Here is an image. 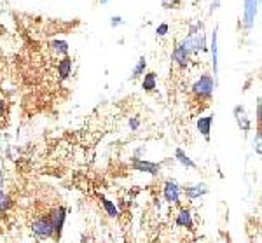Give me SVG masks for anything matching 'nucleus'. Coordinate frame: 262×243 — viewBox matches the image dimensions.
<instances>
[{"label": "nucleus", "instance_id": "nucleus-1", "mask_svg": "<svg viewBox=\"0 0 262 243\" xmlns=\"http://www.w3.org/2000/svg\"><path fill=\"white\" fill-rule=\"evenodd\" d=\"M215 84H217V81L213 79V76L203 74L200 79L192 84L191 91H192V95H194L196 98H200V100H210L213 91H215Z\"/></svg>", "mask_w": 262, "mask_h": 243}, {"label": "nucleus", "instance_id": "nucleus-2", "mask_svg": "<svg viewBox=\"0 0 262 243\" xmlns=\"http://www.w3.org/2000/svg\"><path fill=\"white\" fill-rule=\"evenodd\" d=\"M67 214L68 212L65 206H54V208H51L49 214H47V221H49L54 229V240L61 238V231L63 226H65V221H67Z\"/></svg>", "mask_w": 262, "mask_h": 243}, {"label": "nucleus", "instance_id": "nucleus-3", "mask_svg": "<svg viewBox=\"0 0 262 243\" xmlns=\"http://www.w3.org/2000/svg\"><path fill=\"white\" fill-rule=\"evenodd\" d=\"M257 13H259V0H245L243 2V18H242L243 30L254 28Z\"/></svg>", "mask_w": 262, "mask_h": 243}, {"label": "nucleus", "instance_id": "nucleus-4", "mask_svg": "<svg viewBox=\"0 0 262 243\" xmlns=\"http://www.w3.org/2000/svg\"><path fill=\"white\" fill-rule=\"evenodd\" d=\"M30 229H32V233L35 235V238H39V240L54 238V229H53V226H51L49 221H47V217L35 219L34 223H32V226H30Z\"/></svg>", "mask_w": 262, "mask_h": 243}, {"label": "nucleus", "instance_id": "nucleus-5", "mask_svg": "<svg viewBox=\"0 0 262 243\" xmlns=\"http://www.w3.org/2000/svg\"><path fill=\"white\" fill-rule=\"evenodd\" d=\"M180 194H182V189L175 181H164L162 184V196H164V202L170 203V205H179L180 203Z\"/></svg>", "mask_w": 262, "mask_h": 243}, {"label": "nucleus", "instance_id": "nucleus-6", "mask_svg": "<svg viewBox=\"0 0 262 243\" xmlns=\"http://www.w3.org/2000/svg\"><path fill=\"white\" fill-rule=\"evenodd\" d=\"M131 168L137 170V172L149 173V175H159V172H161V163H152V161L133 158V160H131Z\"/></svg>", "mask_w": 262, "mask_h": 243}, {"label": "nucleus", "instance_id": "nucleus-7", "mask_svg": "<svg viewBox=\"0 0 262 243\" xmlns=\"http://www.w3.org/2000/svg\"><path fill=\"white\" fill-rule=\"evenodd\" d=\"M210 53H212L213 79L217 81V74H219V26H215V28H213L212 44H210Z\"/></svg>", "mask_w": 262, "mask_h": 243}, {"label": "nucleus", "instance_id": "nucleus-8", "mask_svg": "<svg viewBox=\"0 0 262 243\" xmlns=\"http://www.w3.org/2000/svg\"><path fill=\"white\" fill-rule=\"evenodd\" d=\"M233 114H234V119H236L238 128H240L242 131H245V133H248V131L252 130V121H250V118L246 116L245 107L238 105V107H234Z\"/></svg>", "mask_w": 262, "mask_h": 243}, {"label": "nucleus", "instance_id": "nucleus-9", "mask_svg": "<svg viewBox=\"0 0 262 243\" xmlns=\"http://www.w3.org/2000/svg\"><path fill=\"white\" fill-rule=\"evenodd\" d=\"M175 224L179 227H185V229H192L194 227V221H192L191 210L185 206H180L177 215H175Z\"/></svg>", "mask_w": 262, "mask_h": 243}, {"label": "nucleus", "instance_id": "nucleus-10", "mask_svg": "<svg viewBox=\"0 0 262 243\" xmlns=\"http://www.w3.org/2000/svg\"><path fill=\"white\" fill-rule=\"evenodd\" d=\"M171 60H173L180 68H187L189 63H191V55H189L185 49H182V47L179 46V42H177L173 51H171Z\"/></svg>", "mask_w": 262, "mask_h": 243}, {"label": "nucleus", "instance_id": "nucleus-11", "mask_svg": "<svg viewBox=\"0 0 262 243\" xmlns=\"http://www.w3.org/2000/svg\"><path fill=\"white\" fill-rule=\"evenodd\" d=\"M56 70H58V79H60V82L67 81L68 77L72 76V58H70V56H63V58H60Z\"/></svg>", "mask_w": 262, "mask_h": 243}, {"label": "nucleus", "instance_id": "nucleus-12", "mask_svg": "<svg viewBox=\"0 0 262 243\" xmlns=\"http://www.w3.org/2000/svg\"><path fill=\"white\" fill-rule=\"evenodd\" d=\"M212 122H213V116H204V118H200L196 121V128L203 135V139L206 142H210V133H212Z\"/></svg>", "mask_w": 262, "mask_h": 243}, {"label": "nucleus", "instance_id": "nucleus-13", "mask_svg": "<svg viewBox=\"0 0 262 243\" xmlns=\"http://www.w3.org/2000/svg\"><path fill=\"white\" fill-rule=\"evenodd\" d=\"M183 193H185V196L189 198V200H198V198L204 196V194L208 193V187H206V184H194V185H187V187L182 189Z\"/></svg>", "mask_w": 262, "mask_h": 243}, {"label": "nucleus", "instance_id": "nucleus-14", "mask_svg": "<svg viewBox=\"0 0 262 243\" xmlns=\"http://www.w3.org/2000/svg\"><path fill=\"white\" fill-rule=\"evenodd\" d=\"M141 89L147 93H154L156 89H158V76H156L154 72H147V74H143Z\"/></svg>", "mask_w": 262, "mask_h": 243}, {"label": "nucleus", "instance_id": "nucleus-15", "mask_svg": "<svg viewBox=\"0 0 262 243\" xmlns=\"http://www.w3.org/2000/svg\"><path fill=\"white\" fill-rule=\"evenodd\" d=\"M49 47H51V51H53L54 55L60 56V58H63V56H68V42L56 39V40L49 42Z\"/></svg>", "mask_w": 262, "mask_h": 243}, {"label": "nucleus", "instance_id": "nucleus-16", "mask_svg": "<svg viewBox=\"0 0 262 243\" xmlns=\"http://www.w3.org/2000/svg\"><path fill=\"white\" fill-rule=\"evenodd\" d=\"M98 200H100V203H101V206L105 208V212H107V215L110 219H117L119 217V210H117V206H116V203H112L110 200H107L105 196H98Z\"/></svg>", "mask_w": 262, "mask_h": 243}, {"label": "nucleus", "instance_id": "nucleus-17", "mask_svg": "<svg viewBox=\"0 0 262 243\" xmlns=\"http://www.w3.org/2000/svg\"><path fill=\"white\" fill-rule=\"evenodd\" d=\"M175 158H177V161H179L182 166H185V168H198V164H196L194 161H192L191 158H189V156L182 151V149H177V151H175Z\"/></svg>", "mask_w": 262, "mask_h": 243}, {"label": "nucleus", "instance_id": "nucleus-18", "mask_svg": "<svg viewBox=\"0 0 262 243\" xmlns=\"http://www.w3.org/2000/svg\"><path fill=\"white\" fill-rule=\"evenodd\" d=\"M13 205H14L13 198L0 189V215L5 214V212H9V210L13 208Z\"/></svg>", "mask_w": 262, "mask_h": 243}, {"label": "nucleus", "instance_id": "nucleus-19", "mask_svg": "<svg viewBox=\"0 0 262 243\" xmlns=\"http://www.w3.org/2000/svg\"><path fill=\"white\" fill-rule=\"evenodd\" d=\"M145 68H147L145 56H140V58H138V63L135 65V68H133V76H131V79H138V77L143 76V74H145Z\"/></svg>", "mask_w": 262, "mask_h": 243}, {"label": "nucleus", "instance_id": "nucleus-20", "mask_svg": "<svg viewBox=\"0 0 262 243\" xmlns=\"http://www.w3.org/2000/svg\"><path fill=\"white\" fill-rule=\"evenodd\" d=\"M254 151H255V154H257V156L262 154V133H261V128H257V131H255Z\"/></svg>", "mask_w": 262, "mask_h": 243}, {"label": "nucleus", "instance_id": "nucleus-21", "mask_svg": "<svg viewBox=\"0 0 262 243\" xmlns=\"http://www.w3.org/2000/svg\"><path fill=\"white\" fill-rule=\"evenodd\" d=\"M168 32H170V26H168V23H161V25L156 28V35H158V37H164Z\"/></svg>", "mask_w": 262, "mask_h": 243}, {"label": "nucleus", "instance_id": "nucleus-22", "mask_svg": "<svg viewBox=\"0 0 262 243\" xmlns=\"http://www.w3.org/2000/svg\"><path fill=\"white\" fill-rule=\"evenodd\" d=\"M161 5L164 9H171V7H179L180 0H161Z\"/></svg>", "mask_w": 262, "mask_h": 243}, {"label": "nucleus", "instance_id": "nucleus-23", "mask_svg": "<svg viewBox=\"0 0 262 243\" xmlns=\"http://www.w3.org/2000/svg\"><path fill=\"white\" fill-rule=\"evenodd\" d=\"M128 124H129V130L131 131H137L138 128H140V121H138V118H129Z\"/></svg>", "mask_w": 262, "mask_h": 243}, {"label": "nucleus", "instance_id": "nucleus-24", "mask_svg": "<svg viewBox=\"0 0 262 243\" xmlns=\"http://www.w3.org/2000/svg\"><path fill=\"white\" fill-rule=\"evenodd\" d=\"M122 23H124V21H122L121 16H112V18H110V26H112V28H117V26H121Z\"/></svg>", "mask_w": 262, "mask_h": 243}, {"label": "nucleus", "instance_id": "nucleus-25", "mask_svg": "<svg viewBox=\"0 0 262 243\" xmlns=\"http://www.w3.org/2000/svg\"><path fill=\"white\" fill-rule=\"evenodd\" d=\"M257 122H259V128H261V121H262V100L261 97L257 98Z\"/></svg>", "mask_w": 262, "mask_h": 243}, {"label": "nucleus", "instance_id": "nucleus-26", "mask_svg": "<svg viewBox=\"0 0 262 243\" xmlns=\"http://www.w3.org/2000/svg\"><path fill=\"white\" fill-rule=\"evenodd\" d=\"M5 110H7V101H5V98L0 95V116H4Z\"/></svg>", "mask_w": 262, "mask_h": 243}, {"label": "nucleus", "instance_id": "nucleus-27", "mask_svg": "<svg viewBox=\"0 0 262 243\" xmlns=\"http://www.w3.org/2000/svg\"><path fill=\"white\" fill-rule=\"evenodd\" d=\"M219 5H221V0H213L212 2V7H210V11H208V14H213L219 9Z\"/></svg>", "mask_w": 262, "mask_h": 243}, {"label": "nucleus", "instance_id": "nucleus-28", "mask_svg": "<svg viewBox=\"0 0 262 243\" xmlns=\"http://www.w3.org/2000/svg\"><path fill=\"white\" fill-rule=\"evenodd\" d=\"M4 182H5V177H4V172L0 170V189L4 187Z\"/></svg>", "mask_w": 262, "mask_h": 243}, {"label": "nucleus", "instance_id": "nucleus-29", "mask_svg": "<svg viewBox=\"0 0 262 243\" xmlns=\"http://www.w3.org/2000/svg\"><path fill=\"white\" fill-rule=\"evenodd\" d=\"M98 2H100L101 5H105V4H107V2H110V0H98Z\"/></svg>", "mask_w": 262, "mask_h": 243}, {"label": "nucleus", "instance_id": "nucleus-30", "mask_svg": "<svg viewBox=\"0 0 262 243\" xmlns=\"http://www.w3.org/2000/svg\"><path fill=\"white\" fill-rule=\"evenodd\" d=\"M225 243H231V240H229V238H227V240H225Z\"/></svg>", "mask_w": 262, "mask_h": 243}]
</instances>
